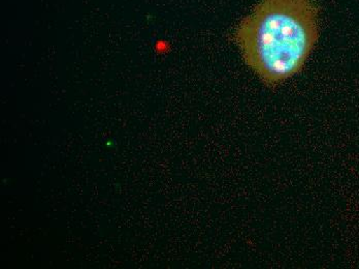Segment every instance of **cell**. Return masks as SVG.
Returning a JSON list of instances; mask_svg holds the SVG:
<instances>
[{
	"label": "cell",
	"mask_w": 359,
	"mask_h": 269,
	"mask_svg": "<svg viewBox=\"0 0 359 269\" xmlns=\"http://www.w3.org/2000/svg\"><path fill=\"white\" fill-rule=\"evenodd\" d=\"M315 0H260L234 32L245 63L266 86L301 73L319 39Z\"/></svg>",
	"instance_id": "6da1fadb"
}]
</instances>
